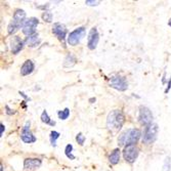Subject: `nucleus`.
Masks as SVG:
<instances>
[{"instance_id": "nucleus-16", "label": "nucleus", "mask_w": 171, "mask_h": 171, "mask_svg": "<svg viewBox=\"0 0 171 171\" xmlns=\"http://www.w3.org/2000/svg\"><path fill=\"white\" fill-rule=\"evenodd\" d=\"M39 41L40 40H39V36H38V34H34V35H31V36H28L27 38H26L25 43L30 47H35V46L38 45Z\"/></svg>"}, {"instance_id": "nucleus-18", "label": "nucleus", "mask_w": 171, "mask_h": 171, "mask_svg": "<svg viewBox=\"0 0 171 171\" xmlns=\"http://www.w3.org/2000/svg\"><path fill=\"white\" fill-rule=\"evenodd\" d=\"M76 64V58L74 55L72 54H68L66 60H65V63H64V66L65 67H72L74 66Z\"/></svg>"}, {"instance_id": "nucleus-23", "label": "nucleus", "mask_w": 171, "mask_h": 171, "mask_svg": "<svg viewBox=\"0 0 171 171\" xmlns=\"http://www.w3.org/2000/svg\"><path fill=\"white\" fill-rule=\"evenodd\" d=\"M170 168H171V159L169 156H168L164 160L163 169H162V171H170Z\"/></svg>"}, {"instance_id": "nucleus-17", "label": "nucleus", "mask_w": 171, "mask_h": 171, "mask_svg": "<svg viewBox=\"0 0 171 171\" xmlns=\"http://www.w3.org/2000/svg\"><path fill=\"white\" fill-rule=\"evenodd\" d=\"M119 160H120V150L116 149L112 152V154L110 155V157H109V161H110L111 164L116 165L119 163Z\"/></svg>"}, {"instance_id": "nucleus-13", "label": "nucleus", "mask_w": 171, "mask_h": 171, "mask_svg": "<svg viewBox=\"0 0 171 171\" xmlns=\"http://www.w3.org/2000/svg\"><path fill=\"white\" fill-rule=\"evenodd\" d=\"M23 47H24V42L19 36H14V37L11 38L10 48H11L13 54H19V52L23 49Z\"/></svg>"}, {"instance_id": "nucleus-21", "label": "nucleus", "mask_w": 171, "mask_h": 171, "mask_svg": "<svg viewBox=\"0 0 171 171\" xmlns=\"http://www.w3.org/2000/svg\"><path fill=\"white\" fill-rule=\"evenodd\" d=\"M72 151H73V146L72 144H68V146L66 147V149H65V154H66L67 157L71 159V160H74L75 156L72 155Z\"/></svg>"}, {"instance_id": "nucleus-26", "label": "nucleus", "mask_w": 171, "mask_h": 171, "mask_svg": "<svg viewBox=\"0 0 171 171\" xmlns=\"http://www.w3.org/2000/svg\"><path fill=\"white\" fill-rule=\"evenodd\" d=\"M76 140H77V143L80 144V146H83L84 141H85V136L80 132V133H78L77 136H76Z\"/></svg>"}, {"instance_id": "nucleus-20", "label": "nucleus", "mask_w": 171, "mask_h": 171, "mask_svg": "<svg viewBox=\"0 0 171 171\" xmlns=\"http://www.w3.org/2000/svg\"><path fill=\"white\" fill-rule=\"evenodd\" d=\"M60 137V133H58V131H51L50 132V136H49V138H50V143L52 147H55L57 146V139Z\"/></svg>"}, {"instance_id": "nucleus-25", "label": "nucleus", "mask_w": 171, "mask_h": 171, "mask_svg": "<svg viewBox=\"0 0 171 171\" xmlns=\"http://www.w3.org/2000/svg\"><path fill=\"white\" fill-rule=\"evenodd\" d=\"M42 19L47 23H51L52 22V13H49V11H44V13L42 14Z\"/></svg>"}, {"instance_id": "nucleus-15", "label": "nucleus", "mask_w": 171, "mask_h": 171, "mask_svg": "<svg viewBox=\"0 0 171 171\" xmlns=\"http://www.w3.org/2000/svg\"><path fill=\"white\" fill-rule=\"evenodd\" d=\"M34 70V63L31 60H27L25 63L23 64L22 68H20V75L22 76H27L31 74Z\"/></svg>"}, {"instance_id": "nucleus-5", "label": "nucleus", "mask_w": 171, "mask_h": 171, "mask_svg": "<svg viewBox=\"0 0 171 171\" xmlns=\"http://www.w3.org/2000/svg\"><path fill=\"white\" fill-rule=\"evenodd\" d=\"M139 151H138L137 147L135 144H129V146H125L124 151H123V157L129 163H133L138 157Z\"/></svg>"}, {"instance_id": "nucleus-28", "label": "nucleus", "mask_w": 171, "mask_h": 171, "mask_svg": "<svg viewBox=\"0 0 171 171\" xmlns=\"http://www.w3.org/2000/svg\"><path fill=\"white\" fill-rule=\"evenodd\" d=\"M4 125L1 124L0 125V136H2V134H3V131H4Z\"/></svg>"}, {"instance_id": "nucleus-11", "label": "nucleus", "mask_w": 171, "mask_h": 171, "mask_svg": "<svg viewBox=\"0 0 171 171\" xmlns=\"http://www.w3.org/2000/svg\"><path fill=\"white\" fill-rule=\"evenodd\" d=\"M52 33L58 38V40H61V42L65 43V38H66L67 34V29L65 27V25L60 23H57L52 27Z\"/></svg>"}, {"instance_id": "nucleus-19", "label": "nucleus", "mask_w": 171, "mask_h": 171, "mask_svg": "<svg viewBox=\"0 0 171 171\" xmlns=\"http://www.w3.org/2000/svg\"><path fill=\"white\" fill-rule=\"evenodd\" d=\"M41 121H42L43 123H45V124H49L52 126L55 124V122H52V121L50 120V118H49L46 111H43V113L41 114Z\"/></svg>"}, {"instance_id": "nucleus-9", "label": "nucleus", "mask_w": 171, "mask_h": 171, "mask_svg": "<svg viewBox=\"0 0 171 171\" xmlns=\"http://www.w3.org/2000/svg\"><path fill=\"white\" fill-rule=\"evenodd\" d=\"M20 138H22V140L26 143H32L36 141V137H35L33 133L30 131V122H27L26 125L24 126V128L22 130V134H20Z\"/></svg>"}, {"instance_id": "nucleus-6", "label": "nucleus", "mask_w": 171, "mask_h": 171, "mask_svg": "<svg viewBox=\"0 0 171 171\" xmlns=\"http://www.w3.org/2000/svg\"><path fill=\"white\" fill-rule=\"evenodd\" d=\"M85 35V28L84 27H80L77 28L76 30H74L73 32H71L68 36V43L72 46H75L80 42L82 38L84 37Z\"/></svg>"}, {"instance_id": "nucleus-27", "label": "nucleus", "mask_w": 171, "mask_h": 171, "mask_svg": "<svg viewBox=\"0 0 171 171\" xmlns=\"http://www.w3.org/2000/svg\"><path fill=\"white\" fill-rule=\"evenodd\" d=\"M99 3H101L99 1H92V0H86V1H85V4L90 5V6H94V5H99Z\"/></svg>"}, {"instance_id": "nucleus-3", "label": "nucleus", "mask_w": 171, "mask_h": 171, "mask_svg": "<svg viewBox=\"0 0 171 171\" xmlns=\"http://www.w3.org/2000/svg\"><path fill=\"white\" fill-rule=\"evenodd\" d=\"M157 134H158V125L155 124V123H152V124L148 125L143 131V143L147 144L154 143L156 138H157Z\"/></svg>"}, {"instance_id": "nucleus-22", "label": "nucleus", "mask_w": 171, "mask_h": 171, "mask_svg": "<svg viewBox=\"0 0 171 171\" xmlns=\"http://www.w3.org/2000/svg\"><path fill=\"white\" fill-rule=\"evenodd\" d=\"M58 118H60L61 120H66V119H68V117H69V115H70V110L68 108H66L64 111L58 112Z\"/></svg>"}, {"instance_id": "nucleus-2", "label": "nucleus", "mask_w": 171, "mask_h": 171, "mask_svg": "<svg viewBox=\"0 0 171 171\" xmlns=\"http://www.w3.org/2000/svg\"><path fill=\"white\" fill-rule=\"evenodd\" d=\"M141 136V132L139 129H129L126 132H124L122 135H120L118 143L120 146H125V144H135L138 141V139Z\"/></svg>"}, {"instance_id": "nucleus-29", "label": "nucleus", "mask_w": 171, "mask_h": 171, "mask_svg": "<svg viewBox=\"0 0 171 171\" xmlns=\"http://www.w3.org/2000/svg\"><path fill=\"white\" fill-rule=\"evenodd\" d=\"M170 88H171V77H170V81H169V83H168V86H167L166 89H165V93H167L168 91L170 90Z\"/></svg>"}, {"instance_id": "nucleus-7", "label": "nucleus", "mask_w": 171, "mask_h": 171, "mask_svg": "<svg viewBox=\"0 0 171 171\" xmlns=\"http://www.w3.org/2000/svg\"><path fill=\"white\" fill-rule=\"evenodd\" d=\"M138 119H139V122L143 125L148 126L150 124H152L153 121V114L150 109L147 107H140L139 108V115H138Z\"/></svg>"}, {"instance_id": "nucleus-4", "label": "nucleus", "mask_w": 171, "mask_h": 171, "mask_svg": "<svg viewBox=\"0 0 171 171\" xmlns=\"http://www.w3.org/2000/svg\"><path fill=\"white\" fill-rule=\"evenodd\" d=\"M39 24V20L36 17H30V19L26 20V22L24 23L22 31L23 33L27 36H31V35L36 34V27Z\"/></svg>"}, {"instance_id": "nucleus-1", "label": "nucleus", "mask_w": 171, "mask_h": 171, "mask_svg": "<svg viewBox=\"0 0 171 171\" xmlns=\"http://www.w3.org/2000/svg\"><path fill=\"white\" fill-rule=\"evenodd\" d=\"M125 121V116L120 110H114L108 115L107 118V126L109 129L114 132L119 131L122 128Z\"/></svg>"}, {"instance_id": "nucleus-10", "label": "nucleus", "mask_w": 171, "mask_h": 171, "mask_svg": "<svg viewBox=\"0 0 171 171\" xmlns=\"http://www.w3.org/2000/svg\"><path fill=\"white\" fill-rule=\"evenodd\" d=\"M99 41V32L95 28H92L89 32V35H88V40H87V46L88 48L93 50V49L96 48L97 43Z\"/></svg>"}, {"instance_id": "nucleus-24", "label": "nucleus", "mask_w": 171, "mask_h": 171, "mask_svg": "<svg viewBox=\"0 0 171 171\" xmlns=\"http://www.w3.org/2000/svg\"><path fill=\"white\" fill-rule=\"evenodd\" d=\"M17 29H19V27L16 25V24H13V22L9 23V25H8V28H7V31H8V34H13L16 33V32L17 31Z\"/></svg>"}, {"instance_id": "nucleus-30", "label": "nucleus", "mask_w": 171, "mask_h": 171, "mask_svg": "<svg viewBox=\"0 0 171 171\" xmlns=\"http://www.w3.org/2000/svg\"><path fill=\"white\" fill-rule=\"evenodd\" d=\"M5 109H6V110H7V111H6V113H7L8 115H11V114H13V113H14V112H11V110L7 107V106H6V107H5Z\"/></svg>"}, {"instance_id": "nucleus-14", "label": "nucleus", "mask_w": 171, "mask_h": 171, "mask_svg": "<svg viewBox=\"0 0 171 171\" xmlns=\"http://www.w3.org/2000/svg\"><path fill=\"white\" fill-rule=\"evenodd\" d=\"M13 24H16L17 27H23L24 23L26 22V13L23 9H17L13 14V19L11 20Z\"/></svg>"}, {"instance_id": "nucleus-12", "label": "nucleus", "mask_w": 171, "mask_h": 171, "mask_svg": "<svg viewBox=\"0 0 171 171\" xmlns=\"http://www.w3.org/2000/svg\"><path fill=\"white\" fill-rule=\"evenodd\" d=\"M41 160L37 158H27L24 161V168L26 170H34L41 166Z\"/></svg>"}, {"instance_id": "nucleus-31", "label": "nucleus", "mask_w": 171, "mask_h": 171, "mask_svg": "<svg viewBox=\"0 0 171 171\" xmlns=\"http://www.w3.org/2000/svg\"><path fill=\"white\" fill-rule=\"evenodd\" d=\"M168 26H170V27H171V19L169 20V22H168Z\"/></svg>"}, {"instance_id": "nucleus-8", "label": "nucleus", "mask_w": 171, "mask_h": 171, "mask_svg": "<svg viewBox=\"0 0 171 171\" xmlns=\"http://www.w3.org/2000/svg\"><path fill=\"white\" fill-rule=\"evenodd\" d=\"M110 85L115 89L119 91H125L127 89V82H126L125 78L120 77V76H115L111 79Z\"/></svg>"}]
</instances>
